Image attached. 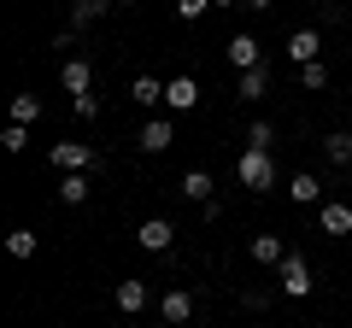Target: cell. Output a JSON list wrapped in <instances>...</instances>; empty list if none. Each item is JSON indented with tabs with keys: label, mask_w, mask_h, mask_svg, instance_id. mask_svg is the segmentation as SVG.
<instances>
[{
	"label": "cell",
	"mask_w": 352,
	"mask_h": 328,
	"mask_svg": "<svg viewBox=\"0 0 352 328\" xmlns=\"http://www.w3.org/2000/svg\"><path fill=\"white\" fill-rule=\"evenodd\" d=\"M276 288L288 293V299H311V288H317V281H311V264H305L300 253H288V258H282V270H276Z\"/></svg>",
	"instance_id": "obj_2"
},
{
	"label": "cell",
	"mask_w": 352,
	"mask_h": 328,
	"mask_svg": "<svg viewBox=\"0 0 352 328\" xmlns=\"http://www.w3.org/2000/svg\"><path fill=\"white\" fill-rule=\"evenodd\" d=\"M12 124H41V94H12Z\"/></svg>",
	"instance_id": "obj_21"
},
{
	"label": "cell",
	"mask_w": 352,
	"mask_h": 328,
	"mask_svg": "<svg viewBox=\"0 0 352 328\" xmlns=\"http://www.w3.org/2000/svg\"><path fill=\"white\" fill-rule=\"evenodd\" d=\"M346 328H352V323H346Z\"/></svg>",
	"instance_id": "obj_34"
},
{
	"label": "cell",
	"mask_w": 352,
	"mask_h": 328,
	"mask_svg": "<svg viewBox=\"0 0 352 328\" xmlns=\"http://www.w3.org/2000/svg\"><path fill=\"white\" fill-rule=\"evenodd\" d=\"M317 229H323L329 240L352 235V205H346V200H329V205H317Z\"/></svg>",
	"instance_id": "obj_10"
},
{
	"label": "cell",
	"mask_w": 352,
	"mask_h": 328,
	"mask_svg": "<svg viewBox=\"0 0 352 328\" xmlns=\"http://www.w3.org/2000/svg\"><path fill=\"white\" fill-rule=\"evenodd\" d=\"M112 12V0H71V30H88Z\"/></svg>",
	"instance_id": "obj_17"
},
{
	"label": "cell",
	"mask_w": 352,
	"mask_h": 328,
	"mask_svg": "<svg viewBox=\"0 0 352 328\" xmlns=\"http://www.w3.org/2000/svg\"><path fill=\"white\" fill-rule=\"evenodd\" d=\"M212 6H223V12H229V6H247V0H212Z\"/></svg>",
	"instance_id": "obj_29"
},
{
	"label": "cell",
	"mask_w": 352,
	"mask_h": 328,
	"mask_svg": "<svg viewBox=\"0 0 352 328\" xmlns=\"http://www.w3.org/2000/svg\"><path fill=\"white\" fill-rule=\"evenodd\" d=\"M235 176H241V188H252V194H270L276 188V159L264 147H241V159H235Z\"/></svg>",
	"instance_id": "obj_1"
},
{
	"label": "cell",
	"mask_w": 352,
	"mask_h": 328,
	"mask_svg": "<svg viewBox=\"0 0 352 328\" xmlns=\"http://www.w3.org/2000/svg\"><path fill=\"white\" fill-rule=\"evenodd\" d=\"M323 159L335 164V170H352V135H346V129H335V135H323Z\"/></svg>",
	"instance_id": "obj_16"
},
{
	"label": "cell",
	"mask_w": 352,
	"mask_h": 328,
	"mask_svg": "<svg viewBox=\"0 0 352 328\" xmlns=\"http://www.w3.org/2000/svg\"><path fill=\"white\" fill-rule=\"evenodd\" d=\"M59 82H65V94H94V65H88V59H65L59 65Z\"/></svg>",
	"instance_id": "obj_12"
},
{
	"label": "cell",
	"mask_w": 352,
	"mask_h": 328,
	"mask_svg": "<svg viewBox=\"0 0 352 328\" xmlns=\"http://www.w3.org/2000/svg\"><path fill=\"white\" fill-rule=\"evenodd\" d=\"M252 264H264V270H282V258H288V240L282 235H252Z\"/></svg>",
	"instance_id": "obj_11"
},
{
	"label": "cell",
	"mask_w": 352,
	"mask_h": 328,
	"mask_svg": "<svg viewBox=\"0 0 352 328\" xmlns=\"http://www.w3.org/2000/svg\"><path fill=\"white\" fill-rule=\"evenodd\" d=\"M170 141H176V117H170V112H159V117H147V124H141L135 147H141V152H164Z\"/></svg>",
	"instance_id": "obj_7"
},
{
	"label": "cell",
	"mask_w": 352,
	"mask_h": 328,
	"mask_svg": "<svg viewBox=\"0 0 352 328\" xmlns=\"http://www.w3.org/2000/svg\"><path fill=\"white\" fill-rule=\"evenodd\" d=\"M135 240H141V253H170L176 246V223L170 217H147V223L135 229Z\"/></svg>",
	"instance_id": "obj_8"
},
{
	"label": "cell",
	"mask_w": 352,
	"mask_h": 328,
	"mask_svg": "<svg viewBox=\"0 0 352 328\" xmlns=\"http://www.w3.org/2000/svg\"><path fill=\"white\" fill-rule=\"evenodd\" d=\"M346 323H352V311H346Z\"/></svg>",
	"instance_id": "obj_33"
},
{
	"label": "cell",
	"mask_w": 352,
	"mask_h": 328,
	"mask_svg": "<svg viewBox=\"0 0 352 328\" xmlns=\"http://www.w3.org/2000/svg\"><path fill=\"white\" fill-rule=\"evenodd\" d=\"M194 106H200V82H194V76H170V82H164V112L182 117V112H194Z\"/></svg>",
	"instance_id": "obj_6"
},
{
	"label": "cell",
	"mask_w": 352,
	"mask_h": 328,
	"mask_svg": "<svg viewBox=\"0 0 352 328\" xmlns=\"http://www.w3.org/2000/svg\"><path fill=\"white\" fill-rule=\"evenodd\" d=\"M129 106H141V112L164 106V82L159 76H135V82H129Z\"/></svg>",
	"instance_id": "obj_15"
},
{
	"label": "cell",
	"mask_w": 352,
	"mask_h": 328,
	"mask_svg": "<svg viewBox=\"0 0 352 328\" xmlns=\"http://www.w3.org/2000/svg\"><path fill=\"white\" fill-rule=\"evenodd\" d=\"M288 59L294 65H317L323 59V36H317V30H294L288 36Z\"/></svg>",
	"instance_id": "obj_13"
},
{
	"label": "cell",
	"mask_w": 352,
	"mask_h": 328,
	"mask_svg": "<svg viewBox=\"0 0 352 328\" xmlns=\"http://www.w3.org/2000/svg\"><path fill=\"white\" fill-rule=\"evenodd\" d=\"M223 53H229V65H235V71H258V65H264V41L252 36V30H235Z\"/></svg>",
	"instance_id": "obj_3"
},
{
	"label": "cell",
	"mask_w": 352,
	"mask_h": 328,
	"mask_svg": "<svg viewBox=\"0 0 352 328\" xmlns=\"http://www.w3.org/2000/svg\"><path fill=\"white\" fill-rule=\"evenodd\" d=\"M0 147H6V152H24L30 147V129L24 124H6V129H0Z\"/></svg>",
	"instance_id": "obj_25"
},
{
	"label": "cell",
	"mask_w": 352,
	"mask_h": 328,
	"mask_svg": "<svg viewBox=\"0 0 352 328\" xmlns=\"http://www.w3.org/2000/svg\"><path fill=\"white\" fill-rule=\"evenodd\" d=\"M346 188H352V170H346Z\"/></svg>",
	"instance_id": "obj_31"
},
{
	"label": "cell",
	"mask_w": 352,
	"mask_h": 328,
	"mask_svg": "<svg viewBox=\"0 0 352 328\" xmlns=\"http://www.w3.org/2000/svg\"><path fill=\"white\" fill-rule=\"evenodd\" d=\"M235 94H241V100H264V94H270V65H258V71H241Z\"/></svg>",
	"instance_id": "obj_18"
},
{
	"label": "cell",
	"mask_w": 352,
	"mask_h": 328,
	"mask_svg": "<svg viewBox=\"0 0 352 328\" xmlns=\"http://www.w3.org/2000/svg\"><path fill=\"white\" fill-rule=\"evenodd\" d=\"M159 323L188 328V323H194V293H188V288H164V293H159Z\"/></svg>",
	"instance_id": "obj_5"
},
{
	"label": "cell",
	"mask_w": 352,
	"mask_h": 328,
	"mask_svg": "<svg viewBox=\"0 0 352 328\" xmlns=\"http://www.w3.org/2000/svg\"><path fill=\"white\" fill-rule=\"evenodd\" d=\"M88 200V170H76V176H59V205H82Z\"/></svg>",
	"instance_id": "obj_22"
},
{
	"label": "cell",
	"mask_w": 352,
	"mask_h": 328,
	"mask_svg": "<svg viewBox=\"0 0 352 328\" xmlns=\"http://www.w3.org/2000/svg\"><path fill=\"white\" fill-rule=\"evenodd\" d=\"M112 305H118L124 316H141V311L153 305V288H147V281H135V276H129V281H118V288H112Z\"/></svg>",
	"instance_id": "obj_9"
},
{
	"label": "cell",
	"mask_w": 352,
	"mask_h": 328,
	"mask_svg": "<svg viewBox=\"0 0 352 328\" xmlns=\"http://www.w3.org/2000/svg\"><path fill=\"white\" fill-rule=\"evenodd\" d=\"M300 82H305L311 94H317V89H329V65H323V59H317V65H300Z\"/></svg>",
	"instance_id": "obj_24"
},
{
	"label": "cell",
	"mask_w": 352,
	"mask_h": 328,
	"mask_svg": "<svg viewBox=\"0 0 352 328\" xmlns=\"http://www.w3.org/2000/svg\"><path fill=\"white\" fill-rule=\"evenodd\" d=\"M317 194H323V182H317L311 170H300V176L288 182V200H294V205H317Z\"/></svg>",
	"instance_id": "obj_20"
},
{
	"label": "cell",
	"mask_w": 352,
	"mask_h": 328,
	"mask_svg": "<svg viewBox=\"0 0 352 328\" xmlns=\"http://www.w3.org/2000/svg\"><path fill=\"white\" fill-rule=\"evenodd\" d=\"M206 12H212V0H176V18H182V24H200Z\"/></svg>",
	"instance_id": "obj_26"
},
{
	"label": "cell",
	"mask_w": 352,
	"mask_h": 328,
	"mask_svg": "<svg viewBox=\"0 0 352 328\" xmlns=\"http://www.w3.org/2000/svg\"><path fill=\"white\" fill-rule=\"evenodd\" d=\"M159 328H176V323H159Z\"/></svg>",
	"instance_id": "obj_32"
},
{
	"label": "cell",
	"mask_w": 352,
	"mask_h": 328,
	"mask_svg": "<svg viewBox=\"0 0 352 328\" xmlns=\"http://www.w3.org/2000/svg\"><path fill=\"white\" fill-rule=\"evenodd\" d=\"M6 253H12L18 264H30V258H36V229H24V223L6 229Z\"/></svg>",
	"instance_id": "obj_19"
},
{
	"label": "cell",
	"mask_w": 352,
	"mask_h": 328,
	"mask_svg": "<svg viewBox=\"0 0 352 328\" xmlns=\"http://www.w3.org/2000/svg\"><path fill=\"white\" fill-rule=\"evenodd\" d=\"M112 6H141V0H112Z\"/></svg>",
	"instance_id": "obj_30"
},
{
	"label": "cell",
	"mask_w": 352,
	"mask_h": 328,
	"mask_svg": "<svg viewBox=\"0 0 352 328\" xmlns=\"http://www.w3.org/2000/svg\"><path fill=\"white\" fill-rule=\"evenodd\" d=\"M247 6H252V12H270V6H276V0H247Z\"/></svg>",
	"instance_id": "obj_28"
},
{
	"label": "cell",
	"mask_w": 352,
	"mask_h": 328,
	"mask_svg": "<svg viewBox=\"0 0 352 328\" xmlns=\"http://www.w3.org/2000/svg\"><path fill=\"white\" fill-rule=\"evenodd\" d=\"M53 170H59V176L94 170V147H88V141H59V147H53Z\"/></svg>",
	"instance_id": "obj_4"
},
{
	"label": "cell",
	"mask_w": 352,
	"mask_h": 328,
	"mask_svg": "<svg viewBox=\"0 0 352 328\" xmlns=\"http://www.w3.org/2000/svg\"><path fill=\"white\" fill-rule=\"evenodd\" d=\"M176 194H182V200H194V205H206V200H217V182H212V170H200V164H194Z\"/></svg>",
	"instance_id": "obj_14"
},
{
	"label": "cell",
	"mask_w": 352,
	"mask_h": 328,
	"mask_svg": "<svg viewBox=\"0 0 352 328\" xmlns=\"http://www.w3.org/2000/svg\"><path fill=\"white\" fill-rule=\"evenodd\" d=\"M270 141H276V129L264 124V117H258V124H247V147H264V152H270Z\"/></svg>",
	"instance_id": "obj_27"
},
{
	"label": "cell",
	"mask_w": 352,
	"mask_h": 328,
	"mask_svg": "<svg viewBox=\"0 0 352 328\" xmlns=\"http://www.w3.org/2000/svg\"><path fill=\"white\" fill-rule=\"evenodd\" d=\"M71 117L94 124V117H100V94H71Z\"/></svg>",
	"instance_id": "obj_23"
}]
</instances>
